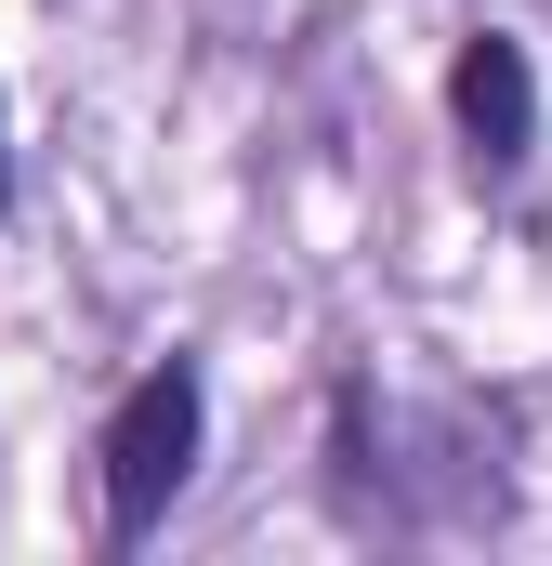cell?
Wrapping results in <instances>:
<instances>
[{"mask_svg":"<svg viewBox=\"0 0 552 566\" xmlns=\"http://www.w3.org/2000/svg\"><path fill=\"white\" fill-rule=\"evenodd\" d=\"M184 461H198V369H145L119 396V422H106V527L119 541H145L171 514Z\"/></svg>","mask_w":552,"mask_h":566,"instance_id":"cell-1","label":"cell"},{"mask_svg":"<svg viewBox=\"0 0 552 566\" xmlns=\"http://www.w3.org/2000/svg\"><path fill=\"white\" fill-rule=\"evenodd\" d=\"M447 93H460V133L487 145V158H527V133H540V93H527V53H513V40H474Z\"/></svg>","mask_w":552,"mask_h":566,"instance_id":"cell-2","label":"cell"}]
</instances>
